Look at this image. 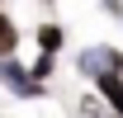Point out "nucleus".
<instances>
[{"mask_svg": "<svg viewBox=\"0 0 123 118\" xmlns=\"http://www.w3.org/2000/svg\"><path fill=\"white\" fill-rule=\"evenodd\" d=\"M0 85L10 90V94H19V99H43V94H47V80H38L33 66L14 61V52L0 57Z\"/></svg>", "mask_w": 123, "mask_h": 118, "instance_id": "nucleus-1", "label": "nucleus"}, {"mask_svg": "<svg viewBox=\"0 0 123 118\" xmlns=\"http://www.w3.org/2000/svg\"><path fill=\"white\" fill-rule=\"evenodd\" d=\"M114 66H123V52H118V47H109V43H90V47H80V52H76V71L85 76V80H99V76L114 71Z\"/></svg>", "mask_w": 123, "mask_h": 118, "instance_id": "nucleus-2", "label": "nucleus"}, {"mask_svg": "<svg viewBox=\"0 0 123 118\" xmlns=\"http://www.w3.org/2000/svg\"><path fill=\"white\" fill-rule=\"evenodd\" d=\"M95 90L104 94V104L114 109V113H123V66H114V71H104L99 80H95Z\"/></svg>", "mask_w": 123, "mask_h": 118, "instance_id": "nucleus-3", "label": "nucleus"}, {"mask_svg": "<svg viewBox=\"0 0 123 118\" xmlns=\"http://www.w3.org/2000/svg\"><path fill=\"white\" fill-rule=\"evenodd\" d=\"M33 38H38V52H62V43H66V29L47 19V24H38V33H33Z\"/></svg>", "mask_w": 123, "mask_h": 118, "instance_id": "nucleus-4", "label": "nucleus"}, {"mask_svg": "<svg viewBox=\"0 0 123 118\" xmlns=\"http://www.w3.org/2000/svg\"><path fill=\"white\" fill-rule=\"evenodd\" d=\"M19 38H24V33L14 29V19H10L5 10H0V57H10V52L19 47Z\"/></svg>", "mask_w": 123, "mask_h": 118, "instance_id": "nucleus-5", "label": "nucleus"}, {"mask_svg": "<svg viewBox=\"0 0 123 118\" xmlns=\"http://www.w3.org/2000/svg\"><path fill=\"white\" fill-rule=\"evenodd\" d=\"M52 71H57V52H38V61H33V76H38V80H52Z\"/></svg>", "mask_w": 123, "mask_h": 118, "instance_id": "nucleus-6", "label": "nucleus"}, {"mask_svg": "<svg viewBox=\"0 0 123 118\" xmlns=\"http://www.w3.org/2000/svg\"><path fill=\"white\" fill-rule=\"evenodd\" d=\"M99 10H104V14H114V19H123V0H99Z\"/></svg>", "mask_w": 123, "mask_h": 118, "instance_id": "nucleus-7", "label": "nucleus"}, {"mask_svg": "<svg viewBox=\"0 0 123 118\" xmlns=\"http://www.w3.org/2000/svg\"><path fill=\"white\" fill-rule=\"evenodd\" d=\"M109 118H123V113H109Z\"/></svg>", "mask_w": 123, "mask_h": 118, "instance_id": "nucleus-8", "label": "nucleus"}, {"mask_svg": "<svg viewBox=\"0 0 123 118\" xmlns=\"http://www.w3.org/2000/svg\"><path fill=\"white\" fill-rule=\"evenodd\" d=\"M80 118H85V113H80Z\"/></svg>", "mask_w": 123, "mask_h": 118, "instance_id": "nucleus-9", "label": "nucleus"}]
</instances>
